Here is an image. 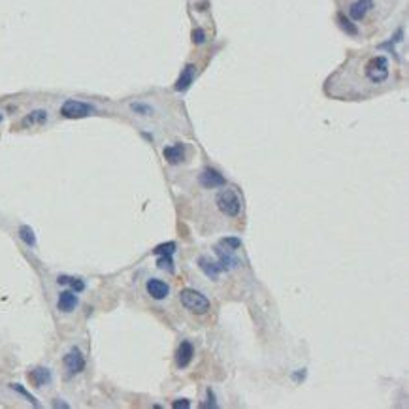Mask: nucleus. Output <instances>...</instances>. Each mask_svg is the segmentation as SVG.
<instances>
[{
    "label": "nucleus",
    "instance_id": "6",
    "mask_svg": "<svg viewBox=\"0 0 409 409\" xmlns=\"http://www.w3.org/2000/svg\"><path fill=\"white\" fill-rule=\"evenodd\" d=\"M200 183H202V187H206V189H217V187H224V185H226V179L223 178L217 170L206 168L202 174H200Z\"/></svg>",
    "mask_w": 409,
    "mask_h": 409
},
{
    "label": "nucleus",
    "instance_id": "28",
    "mask_svg": "<svg viewBox=\"0 0 409 409\" xmlns=\"http://www.w3.org/2000/svg\"><path fill=\"white\" fill-rule=\"evenodd\" d=\"M0 123H2V115H0Z\"/></svg>",
    "mask_w": 409,
    "mask_h": 409
},
{
    "label": "nucleus",
    "instance_id": "9",
    "mask_svg": "<svg viewBox=\"0 0 409 409\" xmlns=\"http://www.w3.org/2000/svg\"><path fill=\"white\" fill-rule=\"evenodd\" d=\"M194 357V347L190 341H181V345L178 349V355H176V364L178 368H187L190 364V360Z\"/></svg>",
    "mask_w": 409,
    "mask_h": 409
},
{
    "label": "nucleus",
    "instance_id": "3",
    "mask_svg": "<svg viewBox=\"0 0 409 409\" xmlns=\"http://www.w3.org/2000/svg\"><path fill=\"white\" fill-rule=\"evenodd\" d=\"M217 208L221 210V213H224L226 217H238L241 211V200L238 198V194L232 189H223L217 194Z\"/></svg>",
    "mask_w": 409,
    "mask_h": 409
},
{
    "label": "nucleus",
    "instance_id": "15",
    "mask_svg": "<svg viewBox=\"0 0 409 409\" xmlns=\"http://www.w3.org/2000/svg\"><path fill=\"white\" fill-rule=\"evenodd\" d=\"M164 158L168 160L170 164H179L185 158V147H183V144H176V146L166 147L164 149Z\"/></svg>",
    "mask_w": 409,
    "mask_h": 409
},
{
    "label": "nucleus",
    "instance_id": "17",
    "mask_svg": "<svg viewBox=\"0 0 409 409\" xmlns=\"http://www.w3.org/2000/svg\"><path fill=\"white\" fill-rule=\"evenodd\" d=\"M57 283H59V285H70V287H72L75 293H81V291H85L83 279H79V277H70V275H59Z\"/></svg>",
    "mask_w": 409,
    "mask_h": 409
},
{
    "label": "nucleus",
    "instance_id": "13",
    "mask_svg": "<svg viewBox=\"0 0 409 409\" xmlns=\"http://www.w3.org/2000/svg\"><path fill=\"white\" fill-rule=\"evenodd\" d=\"M194 75H196V68L192 64H187L185 70L179 75V79L176 81V91H187L194 81Z\"/></svg>",
    "mask_w": 409,
    "mask_h": 409
},
{
    "label": "nucleus",
    "instance_id": "1",
    "mask_svg": "<svg viewBox=\"0 0 409 409\" xmlns=\"http://www.w3.org/2000/svg\"><path fill=\"white\" fill-rule=\"evenodd\" d=\"M179 302L183 304L185 309H189L190 313H196V315H204L210 311V300L204 296L198 291H192V289H183L179 293Z\"/></svg>",
    "mask_w": 409,
    "mask_h": 409
},
{
    "label": "nucleus",
    "instance_id": "12",
    "mask_svg": "<svg viewBox=\"0 0 409 409\" xmlns=\"http://www.w3.org/2000/svg\"><path fill=\"white\" fill-rule=\"evenodd\" d=\"M215 253H217V257H219V264H221V268H223V272H224V270L228 272V270H232V268H238V266H240V260H238V259L232 255V251H228V249L224 251V249L219 245V247H215Z\"/></svg>",
    "mask_w": 409,
    "mask_h": 409
},
{
    "label": "nucleus",
    "instance_id": "10",
    "mask_svg": "<svg viewBox=\"0 0 409 409\" xmlns=\"http://www.w3.org/2000/svg\"><path fill=\"white\" fill-rule=\"evenodd\" d=\"M198 268L206 273L210 279H217V277L221 275V272H223L221 264L215 262V260H211L210 257H200L198 259Z\"/></svg>",
    "mask_w": 409,
    "mask_h": 409
},
{
    "label": "nucleus",
    "instance_id": "18",
    "mask_svg": "<svg viewBox=\"0 0 409 409\" xmlns=\"http://www.w3.org/2000/svg\"><path fill=\"white\" fill-rule=\"evenodd\" d=\"M19 238L29 247H34L36 245V234H34V230H32L29 224H23L21 228H19Z\"/></svg>",
    "mask_w": 409,
    "mask_h": 409
},
{
    "label": "nucleus",
    "instance_id": "16",
    "mask_svg": "<svg viewBox=\"0 0 409 409\" xmlns=\"http://www.w3.org/2000/svg\"><path fill=\"white\" fill-rule=\"evenodd\" d=\"M47 121V112L45 110H34L27 117H23L21 126H32V125H43Z\"/></svg>",
    "mask_w": 409,
    "mask_h": 409
},
{
    "label": "nucleus",
    "instance_id": "7",
    "mask_svg": "<svg viewBox=\"0 0 409 409\" xmlns=\"http://www.w3.org/2000/svg\"><path fill=\"white\" fill-rule=\"evenodd\" d=\"M373 8V0H355L349 6V17L353 21H362Z\"/></svg>",
    "mask_w": 409,
    "mask_h": 409
},
{
    "label": "nucleus",
    "instance_id": "20",
    "mask_svg": "<svg viewBox=\"0 0 409 409\" xmlns=\"http://www.w3.org/2000/svg\"><path fill=\"white\" fill-rule=\"evenodd\" d=\"M337 21H339V25H341V29H343V31H347L349 34H357V32H358L357 27H355L353 23L349 21V19H347L343 13H339V15H337Z\"/></svg>",
    "mask_w": 409,
    "mask_h": 409
},
{
    "label": "nucleus",
    "instance_id": "26",
    "mask_svg": "<svg viewBox=\"0 0 409 409\" xmlns=\"http://www.w3.org/2000/svg\"><path fill=\"white\" fill-rule=\"evenodd\" d=\"M172 408L174 409H179V408H190V402L189 400H178V402H174V404H172Z\"/></svg>",
    "mask_w": 409,
    "mask_h": 409
},
{
    "label": "nucleus",
    "instance_id": "25",
    "mask_svg": "<svg viewBox=\"0 0 409 409\" xmlns=\"http://www.w3.org/2000/svg\"><path fill=\"white\" fill-rule=\"evenodd\" d=\"M204 40H206V36H204V32L202 31L192 32V42L194 43H204Z\"/></svg>",
    "mask_w": 409,
    "mask_h": 409
},
{
    "label": "nucleus",
    "instance_id": "22",
    "mask_svg": "<svg viewBox=\"0 0 409 409\" xmlns=\"http://www.w3.org/2000/svg\"><path fill=\"white\" fill-rule=\"evenodd\" d=\"M174 251H176V243H174V241L162 243V245H158V247L153 249L155 255H174Z\"/></svg>",
    "mask_w": 409,
    "mask_h": 409
},
{
    "label": "nucleus",
    "instance_id": "11",
    "mask_svg": "<svg viewBox=\"0 0 409 409\" xmlns=\"http://www.w3.org/2000/svg\"><path fill=\"white\" fill-rule=\"evenodd\" d=\"M77 305V296L74 291H63L59 294V300H57V307L63 311V313H70L75 309Z\"/></svg>",
    "mask_w": 409,
    "mask_h": 409
},
{
    "label": "nucleus",
    "instance_id": "14",
    "mask_svg": "<svg viewBox=\"0 0 409 409\" xmlns=\"http://www.w3.org/2000/svg\"><path fill=\"white\" fill-rule=\"evenodd\" d=\"M29 379H31V383L34 387H43V385L51 383V372L47 368H34L29 373Z\"/></svg>",
    "mask_w": 409,
    "mask_h": 409
},
{
    "label": "nucleus",
    "instance_id": "27",
    "mask_svg": "<svg viewBox=\"0 0 409 409\" xmlns=\"http://www.w3.org/2000/svg\"><path fill=\"white\" fill-rule=\"evenodd\" d=\"M53 406L55 408H68V404H64V402H53Z\"/></svg>",
    "mask_w": 409,
    "mask_h": 409
},
{
    "label": "nucleus",
    "instance_id": "23",
    "mask_svg": "<svg viewBox=\"0 0 409 409\" xmlns=\"http://www.w3.org/2000/svg\"><path fill=\"white\" fill-rule=\"evenodd\" d=\"M10 387L13 388V390H15V392H19V394H21V396H25V398H27V400H29V402H31L32 406H36V408H38V406H40V404H38V402H36V398H34V396H32V394H29V392H27V390H25V387H21V385H19V383H11Z\"/></svg>",
    "mask_w": 409,
    "mask_h": 409
},
{
    "label": "nucleus",
    "instance_id": "2",
    "mask_svg": "<svg viewBox=\"0 0 409 409\" xmlns=\"http://www.w3.org/2000/svg\"><path fill=\"white\" fill-rule=\"evenodd\" d=\"M364 74H366V79L370 83L373 85H381L385 83L390 75V70H388V61L387 57L379 55V57H372L370 61L364 66Z\"/></svg>",
    "mask_w": 409,
    "mask_h": 409
},
{
    "label": "nucleus",
    "instance_id": "21",
    "mask_svg": "<svg viewBox=\"0 0 409 409\" xmlns=\"http://www.w3.org/2000/svg\"><path fill=\"white\" fill-rule=\"evenodd\" d=\"M221 247H226L228 251H236L241 247V240L238 238H223L221 240Z\"/></svg>",
    "mask_w": 409,
    "mask_h": 409
},
{
    "label": "nucleus",
    "instance_id": "5",
    "mask_svg": "<svg viewBox=\"0 0 409 409\" xmlns=\"http://www.w3.org/2000/svg\"><path fill=\"white\" fill-rule=\"evenodd\" d=\"M64 366L68 370L70 375H75V373H81L85 370V357L83 353L77 349V347H72L66 355H64Z\"/></svg>",
    "mask_w": 409,
    "mask_h": 409
},
{
    "label": "nucleus",
    "instance_id": "24",
    "mask_svg": "<svg viewBox=\"0 0 409 409\" xmlns=\"http://www.w3.org/2000/svg\"><path fill=\"white\" fill-rule=\"evenodd\" d=\"M130 108H132V112H136V113H140V115H151V113H153V110H151L149 106L140 104V102H136V104H132Z\"/></svg>",
    "mask_w": 409,
    "mask_h": 409
},
{
    "label": "nucleus",
    "instance_id": "4",
    "mask_svg": "<svg viewBox=\"0 0 409 409\" xmlns=\"http://www.w3.org/2000/svg\"><path fill=\"white\" fill-rule=\"evenodd\" d=\"M96 112V108L93 104H87V102H81V100H66L63 106H61V115L66 117V119H83V117L93 115Z\"/></svg>",
    "mask_w": 409,
    "mask_h": 409
},
{
    "label": "nucleus",
    "instance_id": "19",
    "mask_svg": "<svg viewBox=\"0 0 409 409\" xmlns=\"http://www.w3.org/2000/svg\"><path fill=\"white\" fill-rule=\"evenodd\" d=\"M158 268L160 270H168V272H174V262H172V255H158Z\"/></svg>",
    "mask_w": 409,
    "mask_h": 409
},
{
    "label": "nucleus",
    "instance_id": "8",
    "mask_svg": "<svg viewBox=\"0 0 409 409\" xmlns=\"http://www.w3.org/2000/svg\"><path fill=\"white\" fill-rule=\"evenodd\" d=\"M146 289L149 296L155 298V300H164L170 294V287L164 281H160V279H149L146 283Z\"/></svg>",
    "mask_w": 409,
    "mask_h": 409
}]
</instances>
